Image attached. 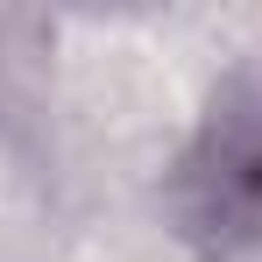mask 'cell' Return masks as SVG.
Returning a JSON list of instances; mask_svg holds the SVG:
<instances>
[{
    "label": "cell",
    "instance_id": "1",
    "mask_svg": "<svg viewBox=\"0 0 262 262\" xmlns=\"http://www.w3.org/2000/svg\"><path fill=\"white\" fill-rule=\"evenodd\" d=\"M170 206L191 241L206 248H248L262 241V71L241 64L206 99V121L177 156Z\"/></svg>",
    "mask_w": 262,
    "mask_h": 262
}]
</instances>
